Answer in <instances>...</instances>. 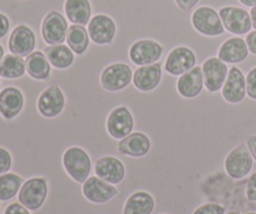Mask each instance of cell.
<instances>
[{"label": "cell", "mask_w": 256, "mask_h": 214, "mask_svg": "<svg viewBox=\"0 0 256 214\" xmlns=\"http://www.w3.org/2000/svg\"><path fill=\"white\" fill-rule=\"evenodd\" d=\"M62 167L74 182L82 184L92 172V159L86 150L80 147H70L62 154Z\"/></svg>", "instance_id": "obj_1"}, {"label": "cell", "mask_w": 256, "mask_h": 214, "mask_svg": "<svg viewBox=\"0 0 256 214\" xmlns=\"http://www.w3.org/2000/svg\"><path fill=\"white\" fill-rule=\"evenodd\" d=\"M192 25L199 34L210 38L219 37L225 32L219 12L208 5L194 10L192 15Z\"/></svg>", "instance_id": "obj_2"}, {"label": "cell", "mask_w": 256, "mask_h": 214, "mask_svg": "<svg viewBox=\"0 0 256 214\" xmlns=\"http://www.w3.org/2000/svg\"><path fill=\"white\" fill-rule=\"evenodd\" d=\"M134 72L125 63H112L102 70L100 75V84L102 89L110 93L122 92L132 83Z\"/></svg>", "instance_id": "obj_3"}, {"label": "cell", "mask_w": 256, "mask_h": 214, "mask_svg": "<svg viewBox=\"0 0 256 214\" xmlns=\"http://www.w3.org/2000/svg\"><path fill=\"white\" fill-rule=\"evenodd\" d=\"M19 203L29 210H39L48 197V183L44 178L35 177L25 180L19 190Z\"/></svg>", "instance_id": "obj_4"}, {"label": "cell", "mask_w": 256, "mask_h": 214, "mask_svg": "<svg viewBox=\"0 0 256 214\" xmlns=\"http://www.w3.org/2000/svg\"><path fill=\"white\" fill-rule=\"evenodd\" d=\"M254 164V158L246 144L235 147L225 158V170L228 175L235 180L246 177Z\"/></svg>", "instance_id": "obj_5"}, {"label": "cell", "mask_w": 256, "mask_h": 214, "mask_svg": "<svg viewBox=\"0 0 256 214\" xmlns=\"http://www.w3.org/2000/svg\"><path fill=\"white\" fill-rule=\"evenodd\" d=\"M68 29L66 18L58 10H50L42 19V38L48 45L62 44L66 40Z\"/></svg>", "instance_id": "obj_6"}, {"label": "cell", "mask_w": 256, "mask_h": 214, "mask_svg": "<svg viewBox=\"0 0 256 214\" xmlns=\"http://www.w3.org/2000/svg\"><path fill=\"white\" fill-rule=\"evenodd\" d=\"M219 15L222 18V25L225 30L234 35H245L252 32V18L248 10L239 7H222L219 10Z\"/></svg>", "instance_id": "obj_7"}, {"label": "cell", "mask_w": 256, "mask_h": 214, "mask_svg": "<svg viewBox=\"0 0 256 214\" xmlns=\"http://www.w3.org/2000/svg\"><path fill=\"white\" fill-rule=\"evenodd\" d=\"M164 48L152 39L136 40L129 48V59L138 67H144L158 63L162 57Z\"/></svg>", "instance_id": "obj_8"}, {"label": "cell", "mask_w": 256, "mask_h": 214, "mask_svg": "<svg viewBox=\"0 0 256 214\" xmlns=\"http://www.w3.org/2000/svg\"><path fill=\"white\" fill-rule=\"evenodd\" d=\"M65 94L58 85H50L42 90L36 100L38 112L44 118H56L65 108Z\"/></svg>", "instance_id": "obj_9"}, {"label": "cell", "mask_w": 256, "mask_h": 214, "mask_svg": "<svg viewBox=\"0 0 256 214\" xmlns=\"http://www.w3.org/2000/svg\"><path fill=\"white\" fill-rule=\"evenodd\" d=\"M116 23L106 14H96L88 24L90 40L96 45H110L116 35Z\"/></svg>", "instance_id": "obj_10"}, {"label": "cell", "mask_w": 256, "mask_h": 214, "mask_svg": "<svg viewBox=\"0 0 256 214\" xmlns=\"http://www.w3.org/2000/svg\"><path fill=\"white\" fill-rule=\"evenodd\" d=\"M134 129V117L125 105L114 108L106 118L108 134L114 139H122Z\"/></svg>", "instance_id": "obj_11"}, {"label": "cell", "mask_w": 256, "mask_h": 214, "mask_svg": "<svg viewBox=\"0 0 256 214\" xmlns=\"http://www.w3.org/2000/svg\"><path fill=\"white\" fill-rule=\"evenodd\" d=\"M202 75H204V85L208 92L214 94L222 90L229 74V68L226 63H224L218 57L208 58L202 63Z\"/></svg>", "instance_id": "obj_12"}, {"label": "cell", "mask_w": 256, "mask_h": 214, "mask_svg": "<svg viewBox=\"0 0 256 214\" xmlns=\"http://www.w3.org/2000/svg\"><path fill=\"white\" fill-rule=\"evenodd\" d=\"M194 67H196V55L192 49L184 45L170 50L164 64L165 70L174 77H180Z\"/></svg>", "instance_id": "obj_13"}, {"label": "cell", "mask_w": 256, "mask_h": 214, "mask_svg": "<svg viewBox=\"0 0 256 214\" xmlns=\"http://www.w3.org/2000/svg\"><path fill=\"white\" fill-rule=\"evenodd\" d=\"M35 47H36V37L32 28L20 24L12 30L8 40V49L10 53L22 58H26L34 52Z\"/></svg>", "instance_id": "obj_14"}, {"label": "cell", "mask_w": 256, "mask_h": 214, "mask_svg": "<svg viewBox=\"0 0 256 214\" xmlns=\"http://www.w3.org/2000/svg\"><path fill=\"white\" fill-rule=\"evenodd\" d=\"M82 194L90 203L105 204L114 199L119 194V190L114 184H110L95 175V177H89L82 183Z\"/></svg>", "instance_id": "obj_15"}, {"label": "cell", "mask_w": 256, "mask_h": 214, "mask_svg": "<svg viewBox=\"0 0 256 214\" xmlns=\"http://www.w3.org/2000/svg\"><path fill=\"white\" fill-rule=\"evenodd\" d=\"M222 95L225 102L230 104H239L246 97V77L238 67L229 69L226 80L222 89Z\"/></svg>", "instance_id": "obj_16"}, {"label": "cell", "mask_w": 256, "mask_h": 214, "mask_svg": "<svg viewBox=\"0 0 256 214\" xmlns=\"http://www.w3.org/2000/svg\"><path fill=\"white\" fill-rule=\"evenodd\" d=\"M25 98L16 87H6L0 90V115L5 120H12L22 112Z\"/></svg>", "instance_id": "obj_17"}, {"label": "cell", "mask_w": 256, "mask_h": 214, "mask_svg": "<svg viewBox=\"0 0 256 214\" xmlns=\"http://www.w3.org/2000/svg\"><path fill=\"white\" fill-rule=\"evenodd\" d=\"M94 170L96 177L110 184H119L125 178V167L122 160L112 155H104L95 162Z\"/></svg>", "instance_id": "obj_18"}, {"label": "cell", "mask_w": 256, "mask_h": 214, "mask_svg": "<svg viewBox=\"0 0 256 214\" xmlns=\"http://www.w3.org/2000/svg\"><path fill=\"white\" fill-rule=\"evenodd\" d=\"M162 77V68L160 63L139 67L132 75V84L140 92H152L159 87Z\"/></svg>", "instance_id": "obj_19"}, {"label": "cell", "mask_w": 256, "mask_h": 214, "mask_svg": "<svg viewBox=\"0 0 256 214\" xmlns=\"http://www.w3.org/2000/svg\"><path fill=\"white\" fill-rule=\"evenodd\" d=\"M152 149V140L145 133H130L118 143V150L132 158L145 157Z\"/></svg>", "instance_id": "obj_20"}, {"label": "cell", "mask_w": 256, "mask_h": 214, "mask_svg": "<svg viewBox=\"0 0 256 214\" xmlns=\"http://www.w3.org/2000/svg\"><path fill=\"white\" fill-rule=\"evenodd\" d=\"M204 75L202 67H194L189 72L180 75L176 82V90L179 95L186 99H194L204 89Z\"/></svg>", "instance_id": "obj_21"}, {"label": "cell", "mask_w": 256, "mask_h": 214, "mask_svg": "<svg viewBox=\"0 0 256 214\" xmlns=\"http://www.w3.org/2000/svg\"><path fill=\"white\" fill-rule=\"evenodd\" d=\"M249 53L246 40L240 37H232L220 45L218 58L224 63L236 64V63H242L246 60Z\"/></svg>", "instance_id": "obj_22"}, {"label": "cell", "mask_w": 256, "mask_h": 214, "mask_svg": "<svg viewBox=\"0 0 256 214\" xmlns=\"http://www.w3.org/2000/svg\"><path fill=\"white\" fill-rule=\"evenodd\" d=\"M25 65H26V74L32 79L38 80V82H45L52 77V64L48 60L44 52L34 50L25 59Z\"/></svg>", "instance_id": "obj_23"}, {"label": "cell", "mask_w": 256, "mask_h": 214, "mask_svg": "<svg viewBox=\"0 0 256 214\" xmlns=\"http://www.w3.org/2000/svg\"><path fill=\"white\" fill-rule=\"evenodd\" d=\"M64 13L70 23L86 27L92 18L90 0H65Z\"/></svg>", "instance_id": "obj_24"}, {"label": "cell", "mask_w": 256, "mask_h": 214, "mask_svg": "<svg viewBox=\"0 0 256 214\" xmlns=\"http://www.w3.org/2000/svg\"><path fill=\"white\" fill-rule=\"evenodd\" d=\"M154 208V197L150 193L139 190L128 198L122 208V214H152Z\"/></svg>", "instance_id": "obj_25"}, {"label": "cell", "mask_w": 256, "mask_h": 214, "mask_svg": "<svg viewBox=\"0 0 256 214\" xmlns=\"http://www.w3.org/2000/svg\"><path fill=\"white\" fill-rule=\"evenodd\" d=\"M45 55L52 67L64 70L72 67L75 60V53L65 44L48 45L44 49Z\"/></svg>", "instance_id": "obj_26"}, {"label": "cell", "mask_w": 256, "mask_h": 214, "mask_svg": "<svg viewBox=\"0 0 256 214\" xmlns=\"http://www.w3.org/2000/svg\"><path fill=\"white\" fill-rule=\"evenodd\" d=\"M66 45L78 55H82L89 48L90 37L88 33V28L84 25L72 24L68 29Z\"/></svg>", "instance_id": "obj_27"}, {"label": "cell", "mask_w": 256, "mask_h": 214, "mask_svg": "<svg viewBox=\"0 0 256 214\" xmlns=\"http://www.w3.org/2000/svg\"><path fill=\"white\" fill-rule=\"evenodd\" d=\"M24 74H26V65L19 55L10 53L0 60V77L4 79H19Z\"/></svg>", "instance_id": "obj_28"}, {"label": "cell", "mask_w": 256, "mask_h": 214, "mask_svg": "<svg viewBox=\"0 0 256 214\" xmlns=\"http://www.w3.org/2000/svg\"><path fill=\"white\" fill-rule=\"evenodd\" d=\"M24 179L15 173H5L0 175V200L8 202L19 194Z\"/></svg>", "instance_id": "obj_29"}, {"label": "cell", "mask_w": 256, "mask_h": 214, "mask_svg": "<svg viewBox=\"0 0 256 214\" xmlns=\"http://www.w3.org/2000/svg\"><path fill=\"white\" fill-rule=\"evenodd\" d=\"M192 214H225V208L216 203H206L198 207Z\"/></svg>", "instance_id": "obj_30"}, {"label": "cell", "mask_w": 256, "mask_h": 214, "mask_svg": "<svg viewBox=\"0 0 256 214\" xmlns=\"http://www.w3.org/2000/svg\"><path fill=\"white\" fill-rule=\"evenodd\" d=\"M12 165V154L8 149L0 147V175L5 174L10 170Z\"/></svg>", "instance_id": "obj_31"}, {"label": "cell", "mask_w": 256, "mask_h": 214, "mask_svg": "<svg viewBox=\"0 0 256 214\" xmlns=\"http://www.w3.org/2000/svg\"><path fill=\"white\" fill-rule=\"evenodd\" d=\"M246 94L256 100V67L252 68L246 75Z\"/></svg>", "instance_id": "obj_32"}, {"label": "cell", "mask_w": 256, "mask_h": 214, "mask_svg": "<svg viewBox=\"0 0 256 214\" xmlns=\"http://www.w3.org/2000/svg\"><path fill=\"white\" fill-rule=\"evenodd\" d=\"M246 198L250 202H256V173H254L248 180Z\"/></svg>", "instance_id": "obj_33"}, {"label": "cell", "mask_w": 256, "mask_h": 214, "mask_svg": "<svg viewBox=\"0 0 256 214\" xmlns=\"http://www.w3.org/2000/svg\"><path fill=\"white\" fill-rule=\"evenodd\" d=\"M4 214H30V212L22 203H12L5 208Z\"/></svg>", "instance_id": "obj_34"}, {"label": "cell", "mask_w": 256, "mask_h": 214, "mask_svg": "<svg viewBox=\"0 0 256 214\" xmlns=\"http://www.w3.org/2000/svg\"><path fill=\"white\" fill-rule=\"evenodd\" d=\"M10 30V20L4 13L0 12V39L5 38Z\"/></svg>", "instance_id": "obj_35"}, {"label": "cell", "mask_w": 256, "mask_h": 214, "mask_svg": "<svg viewBox=\"0 0 256 214\" xmlns=\"http://www.w3.org/2000/svg\"><path fill=\"white\" fill-rule=\"evenodd\" d=\"M174 2L176 7L182 9V12H190L192 8L196 7V4L200 0H174Z\"/></svg>", "instance_id": "obj_36"}, {"label": "cell", "mask_w": 256, "mask_h": 214, "mask_svg": "<svg viewBox=\"0 0 256 214\" xmlns=\"http://www.w3.org/2000/svg\"><path fill=\"white\" fill-rule=\"evenodd\" d=\"M245 40H246L249 52L252 53V54L256 55V30H254V32H250L249 34L246 35V39Z\"/></svg>", "instance_id": "obj_37"}, {"label": "cell", "mask_w": 256, "mask_h": 214, "mask_svg": "<svg viewBox=\"0 0 256 214\" xmlns=\"http://www.w3.org/2000/svg\"><path fill=\"white\" fill-rule=\"evenodd\" d=\"M246 145L249 148L250 153H252L254 160H256V135H250L246 139Z\"/></svg>", "instance_id": "obj_38"}, {"label": "cell", "mask_w": 256, "mask_h": 214, "mask_svg": "<svg viewBox=\"0 0 256 214\" xmlns=\"http://www.w3.org/2000/svg\"><path fill=\"white\" fill-rule=\"evenodd\" d=\"M250 18H252V28L256 30V5L255 7H252V10H250Z\"/></svg>", "instance_id": "obj_39"}, {"label": "cell", "mask_w": 256, "mask_h": 214, "mask_svg": "<svg viewBox=\"0 0 256 214\" xmlns=\"http://www.w3.org/2000/svg\"><path fill=\"white\" fill-rule=\"evenodd\" d=\"M240 3H242V5H245V7H255L256 5V0H239Z\"/></svg>", "instance_id": "obj_40"}, {"label": "cell", "mask_w": 256, "mask_h": 214, "mask_svg": "<svg viewBox=\"0 0 256 214\" xmlns=\"http://www.w3.org/2000/svg\"><path fill=\"white\" fill-rule=\"evenodd\" d=\"M4 55H5V52H4V47H2V45L0 44V60H2V58H4Z\"/></svg>", "instance_id": "obj_41"}, {"label": "cell", "mask_w": 256, "mask_h": 214, "mask_svg": "<svg viewBox=\"0 0 256 214\" xmlns=\"http://www.w3.org/2000/svg\"><path fill=\"white\" fill-rule=\"evenodd\" d=\"M225 214H242L239 212V210H232V212H229V213H225Z\"/></svg>", "instance_id": "obj_42"}, {"label": "cell", "mask_w": 256, "mask_h": 214, "mask_svg": "<svg viewBox=\"0 0 256 214\" xmlns=\"http://www.w3.org/2000/svg\"><path fill=\"white\" fill-rule=\"evenodd\" d=\"M245 214H256V213H252V212H250V213H245Z\"/></svg>", "instance_id": "obj_43"}, {"label": "cell", "mask_w": 256, "mask_h": 214, "mask_svg": "<svg viewBox=\"0 0 256 214\" xmlns=\"http://www.w3.org/2000/svg\"><path fill=\"white\" fill-rule=\"evenodd\" d=\"M20 2H25V0H20Z\"/></svg>", "instance_id": "obj_44"}]
</instances>
